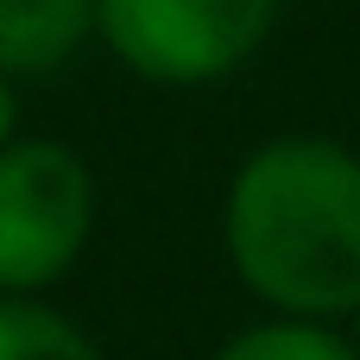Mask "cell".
<instances>
[{
    "mask_svg": "<svg viewBox=\"0 0 360 360\" xmlns=\"http://www.w3.org/2000/svg\"><path fill=\"white\" fill-rule=\"evenodd\" d=\"M221 253L266 316L342 329L360 310V152L329 133L259 139L221 190Z\"/></svg>",
    "mask_w": 360,
    "mask_h": 360,
    "instance_id": "cell-1",
    "label": "cell"
},
{
    "mask_svg": "<svg viewBox=\"0 0 360 360\" xmlns=\"http://www.w3.org/2000/svg\"><path fill=\"white\" fill-rule=\"evenodd\" d=\"M101 190L89 158L51 133L0 146V297H51L89 253Z\"/></svg>",
    "mask_w": 360,
    "mask_h": 360,
    "instance_id": "cell-2",
    "label": "cell"
},
{
    "mask_svg": "<svg viewBox=\"0 0 360 360\" xmlns=\"http://www.w3.org/2000/svg\"><path fill=\"white\" fill-rule=\"evenodd\" d=\"M285 0H95V44L139 82L209 89L247 70Z\"/></svg>",
    "mask_w": 360,
    "mask_h": 360,
    "instance_id": "cell-3",
    "label": "cell"
},
{
    "mask_svg": "<svg viewBox=\"0 0 360 360\" xmlns=\"http://www.w3.org/2000/svg\"><path fill=\"white\" fill-rule=\"evenodd\" d=\"M95 44V0H0V82L63 76Z\"/></svg>",
    "mask_w": 360,
    "mask_h": 360,
    "instance_id": "cell-4",
    "label": "cell"
},
{
    "mask_svg": "<svg viewBox=\"0 0 360 360\" xmlns=\"http://www.w3.org/2000/svg\"><path fill=\"white\" fill-rule=\"evenodd\" d=\"M0 360H108V348L51 297H0Z\"/></svg>",
    "mask_w": 360,
    "mask_h": 360,
    "instance_id": "cell-5",
    "label": "cell"
},
{
    "mask_svg": "<svg viewBox=\"0 0 360 360\" xmlns=\"http://www.w3.org/2000/svg\"><path fill=\"white\" fill-rule=\"evenodd\" d=\"M209 360H360L348 329L335 323H291V316H259L234 329Z\"/></svg>",
    "mask_w": 360,
    "mask_h": 360,
    "instance_id": "cell-6",
    "label": "cell"
},
{
    "mask_svg": "<svg viewBox=\"0 0 360 360\" xmlns=\"http://www.w3.org/2000/svg\"><path fill=\"white\" fill-rule=\"evenodd\" d=\"M19 133V108H13V82H0V146Z\"/></svg>",
    "mask_w": 360,
    "mask_h": 360,
    "instance_id": "cell-7",
    "label": "cell"
},
{
    "mask_svg": "<svg viewBox=\"0 0 360 360\" xmlns=\"http://www.w3.org/2000/svg\"><path fill=\"white\" fill-rule=\"evenodd\" d=\"M348 342H354V354H360V310L348 316Z\"/></svg>",
    "mask_w": 360,
    "mask_h": 360,
    "instance_id": "cell-8",
    "label": "cell"
}]
</instances>
